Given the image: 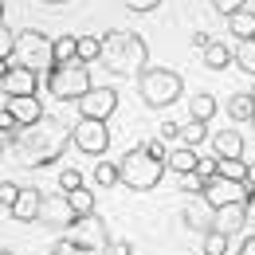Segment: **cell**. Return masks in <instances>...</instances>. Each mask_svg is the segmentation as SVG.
<instances>
[{
	"label": "cell",
	"instance_id": "cell-1",
	"mask_svg": "<svg viewBox=\"0 0 255 255\" xmlns=\"http://www.w3.org/2000/svg\"><path fill=\"white\" fill-rule=\"evenodd\" d=\"M71 145V126H63L59 118L43 114L32 126L12 129V145L8 153L16 157V165H28V169H43V165H55Z\"/></svg>",
	"mask_w": 255,
	"mask_h": 255
},
{
	"label": "cell",
	"instance_id": "cell-2",
	"mask_svg": "<svg viewBox=\"0 0 255 255\" xmlns=\"http://www.w3.org/2000/svg\"><path fill=\"white\" fill-rule=\"evenodd\" d=\"M98 63L106 67V71H114V75H141V71L149 67V47H145V39L137 32L114 28V32L102 35Z\"/></svg>",
	"mask_w": 255,
	"mask_h": 255
},
{
	"label": "cell",
	"instance_id": "cell-3",
	"mask_svg": "<svg viewBox=\"0 0 255 255\" xmlns=\"http://www.w3.org/2000/svg\"><path fill=\"white\" fill-rule=\"evenodd\" d=\"M165 169L169 165L161 157H153L145 145H137L118 161V185H126L129 192H153L161 185V177H165Z\"/></svg>",
	"mask_w": 255,
	"mask_h": 255
},
{
	"label": "cell",
	"instance_id": "cell-4",
	"mask_svg": "<svg viewBox=\"0 0 255 255\" xmlns=\"http://www.w3.org/2000/svg\"><path fill=\"white\" fill-rule=\"evenodd\" d=\"M185 91V83H181V75L173 71V67H145L141 75H137V95L141 102L149 106V110H161V106H173L177 98Z\"/></svg>",
	"mask_w": 255,
	"mask_h": 255
},
{
	"label": "cell",
	"instance_id": "cell-5",
	"mask_svg": "<svg viewBox=\"0 0 255 255\" xmlns=\"http://www.w3.org/2000/svg\"><path fill=\"white\" fill-rule=\"evenodd\" d=\"M91 87H95L91 83V63H83V59L55 63L47 71V91H51V98H59V102H79Z\"/></svg>",
	"mask_w": 255,
	"mask_h": 255
},
{
	"label": "cell",
	"instance_id": "cell-6",
	"mask_svg": "<svg viewBox=\"0 0 255 255\" xmlns=\"http://www.w3.org/2000/svg\"><path fill=\"white\" fill-rule=\"evenodd\" d=\"M12 63L20 67H32V71H51L55 67V39L39 28H24L16 32V55Z\"/></svg>",
	"mask_w": 255,
	"mask_h": 255
},
{
	"label": "cell",
	"instance_id": "cell-7",
	"mask_svg": "<svg viewBox=\"0 0 255 255\" xmlns=\"http://www.w3.org/2000/svg\"><path fill=\"white\" fill-rule=\"evenodd\" d=\"M28 95H39V71L20 63L4 67L0 71V110H4L8 98H28Z\"/></svg>",
	"mask_w": 255,
	"mask_h": 255
},
{
	"label": "cell",
	"instance_id": "cell-8",
	"mask_svg": "<svg viewBox=\"0 0 255 255\" xmlns=\"http://www.w3.org/2000/svg\"><path fill=\"white\" fill-rule=\"evenodd\" d=\"M71 145L83 149V153H91V157H102L110 149V129H106V122H98V118H79L71 126Z\"/></svg>",
	"mask_w": 255,
	"mask_h": 255
},
{
	"label": "cell",
	"instance_id": "cell-9",
	"mask_svg": "<svg viewBox=\"0 0 255 255\" xmlns=\"http://www.w3.org/2000/svg\"><path fill=\"white\" fill-rule=\"evenodd\" d=\"M75 220H79V212L71 208L67 192H47L43 204H39V216H35V224H43V228H51V232H67Z\"/></svg>",
	"mask_w": 255,
	"mask_h": 255
},
{
	"label": "cell",
	"instance_id": "cell-10",
	"mask_svg": "<svg viewBox=\"0 0 255 255\" xmlns=\"http://www.w3.org/2000/svg\"><path fill=\"white\" fill-rule=\"evenodd\" d=\"M63 236L71 240V244H79L83 252H102V244L110 240V232H106L102 216H79V220L71 224Z\"/></svg>",
	"mask_w": 255,
	"mask_h": 255
},
{
	"label": "cell",
	"instance_id": "cell-11",
	"mask_svg": "<svg viewBox=\"0 0 255 255\" xmlns=\"http://www.w3.org/2000/svg\"><path fill=\"white\" fill-rule=\"evenodd\" d=\"M75 106H79V118H98V122H106V118L118 110V91H114V87H91Z\"/></svg>",
	"mask_w": 255,
	"mask_h": 255
},
{
	"label": "cell",
	"instance_id": "cell-12",
	"mask_svg": "<svg viewBox=\"0 0 255 255\" xmlns=\"http://www.w3.org/2000/svg\"><path fill=\"white\" fill-rule=\"evenodd\" d=\"M212 208H224V204H240V200H248V185L244 181H228V177H208L204 181V192H200Z\"/></svg>",
	"mask_w": 255,
	"mask_h": 255
},
{
	"label": "cell",
	"instance_id": "cell-13",
	"mask_svg": "<svg viewBox=\"0 0 255 255\" xmlns=\"http://www.w3.org/2000/svg\"><path fill=\"white\" fill-rule=\"evenodd\" d=\"M181 220H185V228H189V232L204 236V232H212V224H216V208H212L204 196H189V204H185Z\"/></svg>",
	"mask_w": 255,
	"mask_h": 255
},
{
	"label": "cell",
	"instance_id": "cell-14",
	"mask_svg": "<svg viewBox=\"0 0 255 255\" xmlns=\"http://www.w3.org/2000/svg\"><path fill=\"white\" fill-rule=\"evenodd\" d=\"M39 204H43V192H39V189H20L16 204L8 208V216H12V220H20V224H35Z\"/></svg>",
	"mask_w": 255,
	"mask_h": 255
},
{
	"label": "cell",
	"instance_id": "cell-15",
	"mask_svg": "<svg viewBox=\"0 0 255 255\" xmlns=\"http://www.w3.org/2000/svg\"><path fill=\"white\" fill-rule=\"evenodd\" d=\"M216 232H224L228 240L236 236V232H244L248 228V212H244V200L240 204H224V208H216V224H212Z\"/></svg>",
	"mask_w": 255,
	"mask_h": 255
},
{
	"label": "cell",
	"instance_id": "cell-16",
	"mask_svg": "<svg viewBox=\"0 0 255 255\" xmlns=\"http://www.w3.org/2000/svg\"><path fill=\"white\" fill-rule=\"evenodd\" d=\"M4 110L16 118V126H32V122L43 118V106H39V98H35V95H28V98H8V102H4Z\"/></svg>",
	"mask_w": 255,
	"mask_h": 255
},
{
	"label": "cell",
	"instance_id": "cell-17",
	"mask_svg": "<svg viewBox=\"0 0 255 255\" xmlns=\"http://www.w3.org/2000/svg\"><path fill=\"white\" fill-rule=\"evenodd\" d=\"M212 149H216V157H244V137L236 129H216L212 133Z\"/></svg>",
	"mask_w": 255,
	"mask_h": 255
},
{
	"label": "cell",
	"instance_id": "cell-18",
	"mask_svg": "<svg viewBox=\"0 0 255 255\" xmlns=\"http://www.w3.org/2000/svg\"><path fill=\"white\" fill-rule=\"evenodd\" d=\"M236 63V51L224 43V39H212L208 47H204V67L208 71H224V67H232Z\"/></svg>",
	"mask_w": 255,
	"mask_h": 255
},
{
	"label": "cell",
	"instance_id": "cell-19",
	"mask_svg": "<svg viewBox=\"0 0 255 255\" xmlns=\"http://www.w3.org/2000/svg\"><path fill=\"white\" fill-rule=\"evenodd\" d=\"M196 161H200V153H196V149H189V145H177V149H169L165 165H169L173 173L189 177V173H196Z\"/></svg>",
	"mask_w": 255,
	"mask_h": 255
},
{
	"label": "cell",
	"instance_id": "cell-20",
	"mask_svg": "<svg viewBox=\"0 0 255 255\" xmlns=\"http://www.w3.org/2000/svg\"><path fill=\"white\" fill-rule=\"evenodd\" d=\"M228 32L236 39H255V8H240L236 16H228Z\"/></svg>",
	"mask_w": 255,
	"mask_h": 255
},
{
	"label": "cell",
	"instance_id": "cell-21",
	"mask_svg": "<svg viewBox=\"0 0 255 255\" xmlns=\"http://www.w3.org/2000/svg\"><path fill=\"white\" fill-rule=\"evenodd\" d=\"M255 114V98L248 91H236V95L228 98V118H236V122H252Z\"/></svg>",
	"mask_w": 255,
	"mask_h": 255
},
{
	"label": "cell",
	"instance_id": "cell-22",
	"mask_svg": "<svg viewBox=\"0 0 255 255\" xmlns=\"http://www.w3.org/2000/svg\"><path fill=\"white\" fill-rule=\"evenodd\" d=\"M212 114H216V95L200 91V95L189 98V118H196V122H208Z\"/></svg>",
	"mask_w": 255,
	"mask_h": 255
},
{
	"label": "cell",
	"instance_id": "cell-23",
	"mask_svg": "<svg viewBox=\"0 0 255 255\" xmlns=\"http://www.w3.org/2000/svg\"><path fill=\"white\" fill-rule=\"evenodd\" d=\"M232 51H236V67H240L244 75H252V79H255V39H240Z\"/></svg>",
	"mask_w": 255,
	"mask_h": 255
},
{
	"label": "cell",
	"instance_id": "cell-24",
	"mask_svg": "<svg viewBox=\"0 0 255 255\" xmlns=\"http://www.w3.org/2000/svg\"><path fill=\"white\" fill-rule=\"evenodd\" d=\"M67 200H71V208H75L79 216H95V192L87 189V185H79L75 192H67Z\"/></svg>",
	"mask_w": 255,
	"mask_h": 255
},
{
	"label": "cell",
	"instance_id": "cell-25",
	"mask_svg": "<svg viewBox=\"0 0 255 255\" xmlns=\"http://www.w3.org/2000/svg\"><path fill=\"white\" fill-rule=\"evenodd\" d=\"M91 181H95L98 189H110V185H118V165H114V161H95V173H91Z\"/></svg>",
	"mask_w": 255,
	"mask_h": 255
},
{
	"label": "cell",
	"instance_id": "cell-26",
	"mask_svg": "<svg viewBox=\"0 0 255 255\" xmlns=\"http://www.w3.org/2000/svg\"><path fill=\"white\" fill-rule=\"evenodd\" d=\"M204 137H208V126H204V122H196V118H189V122L181 126V145H189V149H196Z\"/></svg>",
	"mask_w": 255,
	"mask_h": 255
},
{
	"label": "cell",
	"instance_id": "cell-27",
	"mask_svg": "<svg viewBox=\"0 0 255 255\" xmlns=\"http://www.w3.org/2000/svg\"><path fill=\"white\" fill-rule=\"evenodd\" d=\"M216 173L228 177V181H244V177H248V161H244V157H220Z\"/></svg>",
	"mask_w": 255,
	"mask_h": 255
},
{
	"label": "cell",
	"instance_id": "cell-28",
	"mask_svg": "<svg viewBox=\"0 0 255 255\" xmlns=\"http://www.w3.org/2000/svg\"><path fill=\"white\" fill-rule=\"evenodd\" d=\"M79 55V35H59L55 39V63H71Z\"/></svg>",
	"mask_w": 255,
	"mask_h": 255
},
{
	"label": "cell",
	"instance_id": "cell-29",
	"mask_svg": "<svg viewBox=\"0 0 255 255\" xmlns=\"http://www.w3.org/2000/svg\"><path fill=\"white\" fill-rule=\"evenodd\" d=\"M98 51H102V39H98V35H79V55H75V59L98 63Z\"/></svg>",
	"mask_w": 255,
	"mask_h": 255
},
{
	"label": "cell",
	"instance_id": "cell-30",
	"mask_svg": "<svg viewBox=\"0 0 255 255\" xmlns=\"http://www.w3.org/2000/svg\"><path fill=\"white\" fill-rule=\"evenodd\" d=\"M200 244H204V255H228V236L216 232V228H212V232H204V240H200Z\"/></svg>",
	"mask_w": 255,
	"mask_h": 255
},
{
	"label": "cell",
	"instance_id": "cell-31",
	"mask_svg": "<svg viewBox=\"0 0 255 255\" xmlns=\"http://www.w3.org/2000/svg\"><path fill=\"white\" fill-rule=\"evenodd\" d=\"M16 55V32L8 24H0V63H8Z\"/></svg>",
	"mask_w": 255,
	"mask_h": 255
},
{
	"label": "cell",
	"instance_id": "cell-32",
	"mask_svg": "<svg viewBox=\"0 0 255 255\" xmlns=\"http://www.w3.org/2000/svg\"><path fill=\"white\" fill-rule=\"evenodd\" d=\"M79 185H83V173H79V169H71V165L59 169V189H63V192H75Z\"/></svg>",
	"mask_w": 255,
	"mask_h": 255
},
{
	"label": "cell",
	"instance_id": "cell-33",
	"mask_svg": "<svg viewBox=\"0 0 255 255\" xmlns=\"http://www.w3.org/2000/svg\"><path fill=\"white\" fill-rule=\"evenodd\" d=\"M98 255H133V244L129 240H106Z\"/></svg>",
	"mask_w": 255,
	"mask_h": 255
},
{
	"label": "cell",
	"instance_id": "cell-34",
	"mask_svg": "<svg viewBox=\"0 0 255 255\" xmlns=\"http://www.w3.org/2000/svg\"><path fill=\"white\" fill-rule=\"evenodd\" d=\"M212 8H216L224 20H228V16H236L240 8H248V0H212Z\"/></svg>",
	"mask_w": 255,
	"mask_h": 255
},
{
	"label": "cell",
	"instance_id": "cell-35",
	"mask_svg": "<svg viewBox=\"0 0 255 255\" xmlns=\"http://www.w3.org/2000/svg\"><path fill=\"white\" fill-rule=\"evenodd\" d=\"M51 255H87V252H83V248H79V244H71V240H67V236H59V240H55V244H51Z\"/></svg>",
	"mask_w": 255,
	"mask_h": 255
},
{
	"label": "cell",
	"instance_id": "cell-36",
	"mask_svg": "<svg viewBox=\"0 0 255 255\" xmlns=\"http://www.w3.org/2000/svg\"><path fill=\"white\" fill-rule=\"evenodd\" d=\"M216 165H220V157H200V161H196V177H200V181L216 177Z\"/></svg>",
	"mask_w": 255,
	"mask_h": 255
},
{
	"label": "cell",
	"instance_id": "cell-37",
	"mask_svg": "<svg viewBox=\"0 0 255 255\" xmlns=\"http://www.w3.org/2000/svg\"><path fill=\"white\" fill-rule=\"evenodd\" d=\"M16 196H20V185L0 181V204H4V208H12V204H16Z\"/></svg>",
	"mask_w": 255,
	"mask_h": 255
},
{
	"label": "cell",
	"instance_id": "cell-38",
	"mask_svg": "<svg viewBox=\"0 0 255 255\" xmlns=\"http://www.w3.org/2000/svg\"><path fill=\"white\" fill-rule=\"evenodd\" d=\"M145 149H149V153H153V157H169V145H165V137H157V133H153V137H149V141H145Z\"/></svg>",
	"mask_w": 255,
	"mask_h": 255
},
{
	"label": "cell",
	"instance_id": "cell-39",
	"mask_svg": "<svg viewBox=\"0 0 255 255\" xmlns=\"http://www.w3.org/2000/svg\"><path fill=\"white\" fill-rule=\"evenodd\" d=\"M157 137L173 141V137H181V126H177V122H161V126H157Z\"/></svg>",
	"mask_w": 255,
	"mask_h": 255
},
{
	"label": "cell",
	"instance_id": "cell-40",
	"mask_svg": "<svg viewBox=\"0 0 255 255\" xmlns=\"http://www.w3.org/2000/svg\"><path fill=\"white\" fill-rule=\"evenodd\" d=\"M157 4H161V0H126V8H129V12H153Z\"/></svg>",
	"mask_w": 255,
	"mask_h": 255
},
{
	"label": "cell",
	"instance_id": "cell-41",
	"mask_svg": "<svg viewBox=\"0 0 255 255\" xmlns=\"http://www.w3.org/2000/svg\"><path fill=\"white\" fill-rule=\"evenodd\" d=\"M244 212H248V228H252V236H255V189L248 192V200H244Z\"/></svg>",
	"mask_w": 255,
	"mask_h": 255
},
{
	"label": "cell",
	"instance_id": "cell-42",
	"mask_svg": "<svg viewBox=\"0 0 255 255\" xmlns=\"http://www.w3.org/2000/svg\"><path fill=\"white\" fill-rule=\"evenodd\" d=\"M181 181H185V192H196V196L204 192V181H200L196 173H189V177H181Z\"/></svg>",
	"mask_w": 255,
	"mask_h": 255
},
{
	"label": "cell",
	"instance_id": "cell-43",
	"mask_svg": "<svg viewBox=\"0 0 255 255\" xmlns=\"http://www.w3.org/2000/svg\"><path fill=\"white\" fill-rule=\"evenodd\" d=\"M208 43H212V35H208V32H192V47H200V51H204Z\"/></svg>",
	"mask_w": 255,
	"mask_h": 255
},
{
	"label": "cell",
	"instance_id": "cell-44",
	"mask_svg": "<svg viewBox=\"0 0 255 255\" xmlns=\"http://www.w3.org/2000/svg\"><path fill=\"white\" fill-rule=\"evenodd\" d=\"M0 129H20V126H16V118H12L8 110H0Z\"/></svg>",
	"mask_w": 255,
	"mask_h": 255
},
{
	"label": "cell",
	"instance_id": "cell-45",
	"mask_svg": "<svg viewBox=\"0 0 255 255\" xmlns=\"http://www.w3.org/2000/svg\"><path fill=\"white\" fill-rule=\"evenodd\" d=\"M236 255H255V236H248V240L240 244V252H236Z\"/></svg>",
	"mask_w": 255,
	"mask_h": 255
},
{
	"label": "cell",
	"instance_id": "cell-46",
	"mask_svg": "<svg viewBox=\"0 0 255 255\" xmlns=\"http://www.w3.org/2000/svg\"><path fill=\"white\" fill-rule=\"evenodd\" d=\"M8 145H12V129H0V157H4Z\"/></svg>",
	"mask_w": 255,
	"mask_h": 255
},
{
	"label": "cell",
	"instance_id": "cell-47",
	"mask_svg": "<svg viewBox=\"0 0 255 255\" xmlns=\"http://www.w3.org/2000/svg\"><path fill=\"white\" fill-rule=\"evenodd\" d=\"M244 185H248V192L255 189V165H248V177H244Z\"/></svg>",
	"mask_w": 255,
	"mask_h": 255
},
{
	"label": "cell",
	"instance_id": "cell-48",
	"mask_svg": "<svg viewBox=\"0 0 255 255\" xmlns=\"http://www.w3.org/2000/svg\"><path fill=\"white\" fill-rule=\"evenodd\" d=\"M39 4H67V0H39Z\"/></svg>",
	"mask_w": 255,
	"mask_h": 255
},
{
	"label": "cell",
	"instance_id": "cell-49",
	"mask_svg": "<svg viewBox=\"0 0 255 255\" xmlns=\"http://www.w3.org/2000/svg\"><path fill=\"white\" fill-rule=\"evenodd\" d=\"M0 24H4V0H0Z\"/></svg>",
	"mask_w": 255,
	"mask_h": 255
},
{
	"label": "cell",
	"instance_id": "cell-50",
	"mask_svg": "<svg viewBox=\"0 0 255 255\" xmlns=\"http://www.w3.org/2000/svg\"><path fill=\"white\" fill-rule=\"evenodd\" d=\"M0 255H12V252H8V248H0Z\"/></svg>",
	"mask_w": 255,
	"mask_h": 255
},
{
	"label": "cell",
	"instance_id": "cell-51",
	"mask_svg": "<svg viewBox=\"0 0 255 255\" xmlns=\"http://www.w3.org/2000/svg\"><path fill=\"white\" fill-rule=\"evenodd\" d=\"M248 95H252V98H255V87H252V91H248Z\"/></svg>",
	"mask_w": 255,
	"mask_h": 255
},
{
	"label": "cell",
	"instance_id": "cell-52",
	"mask_svg": "<svg viewBox=\"0 0 255 255\" xmlns=\"http://www.w3.org/2000/svg\"><path fill=\"white\" fill-rule=\"evenodd\" d=\"M252 129H255V114H252Z\"/></svg>",
	"mask_w": 255,
	"mask_h": 255
}]
</instances>
